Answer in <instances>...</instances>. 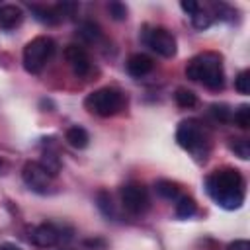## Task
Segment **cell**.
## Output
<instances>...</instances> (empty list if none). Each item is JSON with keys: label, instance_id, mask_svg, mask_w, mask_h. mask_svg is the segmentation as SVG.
<instances>
[{"label": "cell", "instance_id": "6da1fadb", "mask_svg": "<svg viewBox=\"0 0 250 250\" xmlns=\"http://www.w3.org/2000/svg\"><path fill=\"white\" fill-rule=\"evenodd\" d=\"M205 191L223 209H238L244 201V178L234 168L213 170L205 178Z\"/></svg>", "mask_w": 250, "mask_h": 250}, {"label": "cell", "instance_id": "7a4b0ae2", "mask_svg": "<svg viewBox=\"0 0 250 250\" xmlns=\"http://www.w3.org/2000/svg\"><path fill=\"white\" fill-rule=\"evenodd\" d=\"M186 76L189 80L201 82L209 90H221L225 86V70H223L221 55L207 51L193 57L186 66Z\"/></svg>", "mask_w": 250, "mask_h": 250}, {"label": "cell", "instance_id": "3957f363", "mask_svg": "<svg viewBox=\"0 0 250 250\" xmlns=\"http://www.w3.org/2000/svg\"><path fill=\"white\" fill-rule=\"evenodd\" d=\"M127 104V98L121 90L117 88H100V90H94L86 96L84 100V105L90 113L94 115H100V117H111L115 113H119Z\"/></svg>", "mask_w": 250, "mask_h": 250}, {"label": "cell", "instance_id": "277c9868", "mask_svg": "<svg viewBox=\"0 0 250 250\" xmlns=\"http://www.w3.org/2000/svg\"><path fill=\"white\" fill-rule=\"evenodd\" d=\"M176 141L182 148L191 152L195 158L205 160V154H207V148H209V139H207L205 129L199 125V121L184 119L176 129Z\"/></svg>", "mask_w": 250, "mask_h": 250}, {"label": "cell", "instance_id": "5b68a950", "mask_svg": "<svg viewBox=\"0 0 250 250\" xmlns=\"http://www.w3.org/2000/svg\"><path fill=\"white\" fill-rule=\"evenodd\" d=\"M55 53V41L47 35H39L35 39H31L25 47H23V68L29 74H39L47 61L53 57Z\"/></svg>", "mask_w": 250, "mask_h": 250}, {"label": "cell", "instance_id": "8992f818", "mask_svg": "<svg viewBox=\"0 0 250 250\" xmlns=\"http://www.w3.org/2000/svg\"><path fill=\"white\" fill-rule=\"evenodd\" d=\"M141 39L146 47H150L156 55L170 59L176 55V37L160 25H145L141 31Z\"/></svg>", "mask_w": 250, "mask_h": 250}, {"label": "cell", "instance_id": "52a82bcc", "mask_svg": "<svg viewBox=\"0 0 250 250\" xmlns=\"http://www.w3.org/2000/svg\"><path fill=\"white\" fill-rule=\"evenodd\" d=\"M119 197H121V205L125 211H129L131 215H143L148 209V191L143 184L131 182L121 186L119 189Z\"/></svg>", "mask_w": 250, "mask_h": 250}, {"label": "cell", "instance_id": "ba28073f", "mask_svg": "<svg viewBox=\"0 0 250 250\" xmlns=\"http://www.w3.org/2000/svg\"><path fill=\"white\" fill-rule=\"evenodd\" d=\"M21 178L29 189H33L37 193H47V189L51 188L53 176L39 162H25V166L21 170Z\"/></svg>", "mask_w": 250, "mask_h": 250}, {"label": "cell", "instance_id": "9c48e42d", "mask_svg": "<svg viewBox=\"0 0 250 250\" xmlns=\"http://www.w3.org/2000/svg\"><path fill=\"white\" fill-rule=\"evenodd\" d=\"M64 59H66V62L70 64V68L76 76H86L92 70L90 55L86 53V49L82 45H74V43L68 45L64 49Z\"/></svg>", "mask_w": 250, "mask_h": 250}, {"label": "cell", "instance_id": "30bf717a", "mask_svg": "<svg viewBox=\"0 0 250 250\" xmlns=\"http://www.w3.org/2000/svg\"><path fill=\"white\" fill-rule=\"evenodd\" d=\"M61 238H62L61 229L55 227V225H51V223L37 225V227H33L31 232H29V240H31L35 246H39V248H51V246L59 244Z\"/></svg>", "mask_w": 250, "mask_h": 250}, {"label": "cell", "instance_id": "8fae6325", "mask_svg": "<svg viewBox=\"0 0 250 250\" xmlns=\"http://www.w3.org/2000/svg\"><path fill=\"white\" fill-rule=\"evenodd\" d=\"M152 66H154L152 59L148 55H145V53H135L127 61V72L131 76H135V78H141V76L148 74L152 70Z\"/></svg>", "mask_w": 250, "mask_h": 250}, {"label": "cell", "instance_id": "7c38bea8", "mask_svg": "<svg viewBox=\"0 0 250 250\" xmlns=\"http://www.w3.org/2000/svg\"><path fill=\"white\" fill-rule=\"evenodd\" d=\"M23 20V12L20 6H14V4H6L0 8V27L10 31V29H16Z\"/></svg>", "mask_w": 250, "mask_h": 250}, {"label": "cell", "instance_id": "4fadbf2b", "mask_svg": "<svg viewBox=\"0 0 250 250\" xmlns=\"http://www.w3.org/2000/svg\"><path fill=\"white\" fill-rule=\"evenodd\" d=\"M64 137H66V143H68L72 148H86L88 143H90V135H88V131H86L84 127H78V125L70 127V129L66 131Z\"/></svg>", "mask_w": 250, "mask_h": 250}, {"label": "cell", "instance_id": "5bb4252c", "mask_svg": "<svg viewBox=\"0 0 250 250\" xmlns=\"http://www.w3.org/2000/svg\"><path fill=\"white\" fill-rule=\"evenodd\" d=\"M154 189L162 199H168V201H176L182 195L180 193V186L176 182H172V180H158L154 184Z\"/></svg>", "mask_w": 250, "mask_h": 250}, {"label": "cell", "instance_id": "9a60e30c", "mask_svg": "<svg viewBox=\"0 0 250 250\" xmlns=\"http://www.w3.org/2000/svg\"><path fill=\"white\" fill-rule=\"evenodd\" d=\"M197 213V203L189 195H180L176 199V217L178 219H191Z\"/></svg>", "mask_w": 250, "mask_h": 250}, {"label": "cell", "instance_id": "2e32d148", "mask_svg": "<svg viewBox=\"0 0 250 250\" xmlns=\"http://www.w3.org/2000/svg\"><path fill=\"white\" fill-rule=\"evenodd\" d=\"M29 10H31V14L35 16V20H39V21H43V23H47V25H55V23H59L61 21V14L57 12V8H45V6H29Z\"/></svg>", "mask_w": 250, "mask_h": 250}, {"label": "cell", "instance_id": "e0dca14e", "mask_svg": "<svg viewBox=\"0 0 250 250\" xmlns=\"http://www.w3.org/2000/svg\"><path fill=\"white\" fill-rule=\"evenodd\" d=\"M174 100L180 107H193L197 104V96L188 88H178L174 94Z\"/></svg>", "mask_w": 250, "mask_h": 250}, {"label": "cell", "instance_id": "ac0fdd59", "mask_svg": "<svg viewBox=\"0 0 250 250\" xmlns=\"http://www.w3.org/2000/svg\"><path fill=\"white\" fill-rule=\"evenodd\" d=\"M209 113H211L217 121H221V123L232 121V109H230L227 104H211V105H209Z\"/></svg>", "mask_w": 250, "mask_h": 250}, {"label": "cell", "instance_id": "d6986e66", "mask_svg": "<svg viewBox=\"0 0 250 250\" xmlns=\"http://www.w3.org/2000/svg\"><path fill=\"white\" fill-rule=\"evenodd\" d=\"M189 20H191V25L195 27V29H207L209 25H211V21H213V16L207 12V10H203L201 6H199V10L193 14V16H189Z\"/></svg>", "mask_w": 250, "mask_h": 250}, {"label": "cell", "instance_id": "ffe728a7", "mask_svg": "<svg viewBox=\"0 0 250 250\" xmlns=\"http://www.w3.org/2000/svg\"><path fill=\"white\" fill-rule=\"evenodd\" d=\"M232 121H234L240 129H248V127H250V105H248V104L238 105V109L232 111Z\"/></svg>", "mask_w": 250, "mask_h": 250}, {"label": "cell", "instance_id": "44dd1931", "mask_svg": "<svg viewBox=\"0 0 250 250\" xmlns=\"http://www.w3.org/2000/svg\"><path fill=\"white\" fill-rule=\"evenodd\" d=\"M78 33H80V37H82L84 41H88V43L96 41V39L102 35L100 27H98L94 21H86V23H82V25H80V29H78Z\"/></svg>", "mask_w": 250, "mask_h": 250}, {"label": "cell", "instance_id": "7402d4cb", "mask_svg": "<svg viewBox=\"0 0 250 250\" xmlns=\"http://www.w3.org/2000/svg\"><path fill=\"white\" fill-rule=\"evenodd\" d=\"M230 150H232L238 158L248 160V158H250V143H248V139H232V141H230Z\"/></svg>", "mask_w": 250, "mask_h": 250}, {"label": "cell", "instance_id": "603a6c76", "mask_svg": "<svg viewBox=\"0 0 250 250\" xmlns=\"http://www.w3.org/2000/svg\"><path fill=\"white\" fill-rule=\"evenodd\" d=\"M96 201H98V209L102 211V215H105L107 219L109 217H113V205H111V197H109V193L107 191H98V195H96Z\"/></svg>", "mask_w": 250, "mask_h": 250}, {"label": "cell", "instance_id": "cb8c5ba5", "mask_svg": "<svg viewBox=\"0 0 250 250\" xmlns=\"http://www.w3.org/2000/svg\"><path fill=\"white\" fill-rule=\"evenodd\" d=\"M234 88L240 94H250V70H240L238 76L234 78Z\"/></svg>", "mask_w": 250, "mask_h": 250}, {"label": "cell", "instance_id": "d4e9b609", "mask_svg": "<svg viewBox=\"0 0 250 250\" xmlns=\"http://www.w3.org/2000/svg\"><path fill=\"white\" fill-rule=\"evenodd\" d=\"M107 12H109V16H111L113 20H117V21H121V20L127 18V6H125L123 2H109V4H107Z\"/></svg>", "mask_w": 250, "mask_h": 250}, {"label": "cell", "instance_id": "484cf974", "mask_svg": "<svg viewBox=\"0 0 250 250\" xmlns=\"http://www.w3.org/2000/svg\"><path fill=\"white\" fill-rule=\"evenodd\" d=\"M180 8H182L188 16H193V14L199 10V4H197L195 0H182V2H180Z\"/></svg>", "mask_w": 250, "mask_h": 250}, {"label": "cell", "instance_id": "4316f807", "mask_svg": "<svg viewBox=\"0 0 250 250\" xmlns=\"http://www.w3.org/2000/svg\"><path fill=\"white\" fill-rule=\"evenodd\" d=\"M227 250H250V242L248 240H234L227 246Z\"/></svg>", "mask_w": 250, "mask_h": 250}, {"label": "cell", "instance_id": "83f0119b", "mask_svg": "<svg viewBox=\"0 0 250 250\" xmlns=\"http://www.w3.org/2000/svg\"><path fill=\"white\" fill-rule=\"evenodd\" d=\"M0 250H21V248H20V246H16V244L6 242V244H0Z\"/></svg>", "mask_w": 250, "mask_h": 250}, {"label": "cell", "instance_id": "f1b7e54d", "mask_svg": "<svg viewBox=\"0 0 250 250\" xmlns=\"http://www.w3.org/2000/svg\"><path fill=\"white\" fill-rule=\"evenodd\" d=\"M0 168H2V160H0Z\"/></svg>", "mask_w": 250, "mask_h": 250}]
</instances>
